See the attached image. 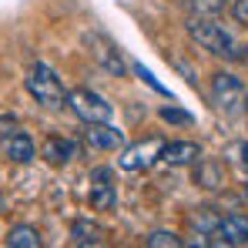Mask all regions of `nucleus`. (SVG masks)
<instances>
[{
	"mask_svg": "<svg viewBox=\"0 0 248 248\" xmlns=\"http://www.w3.org/2000/svg\"><path fill=\"white\" fill-rule=\"evenodd\" d=\"M245 111H248V104H245Z\"/></svg>",
	"mask_w": 248,
	"mask_h": 248,
	"instance_id": "nucleus-27",
	"label": "nucleus"
},
{
	"mask_svg": "<svg viewBox=\"0 0 248 248\" xmlns=\"http://www.w3.org/2000/svg\"><path fill=\"white\" fill-rule=\"evenodd\" d=\"M161 118L168 124H191V114H185V111H178V108H161Z\"/></svg>",
	"mask_w": 248,
	"mask_h": 248,
	"instance_id": "nucleus-20",
	"label": "nucleus"
},
{
	"mask_svg": "<svg viewBox=\"0 0 248 248\" xmlns=\"http://www.w3.org/2000/svg\"><path fill=\"white\" fill-rule=\"evenodd\" d=\"M67 108H71L84 124H104V121L114 118V108H111L101 94H94V91H87V87H78V91L67 94Z\"/></svg>",
	"mask_w": 248,
	"mask_h": 248,
	"instance_id": "nucleus-3",
	"label": "nucleus"
},
{
	"mask_svg": "<svg viewBox=\"0 0 248 248\" xmlns=\"http://www.w3.org/2000/svg\"><path fill=\"white\" fill-rule=\"evenodd\" d=\"M225 7V0H188V10L195 14V17H211V14H218Z\"/></svg>",
	"mask_w": 248,
	"mask_h": 248,
	"instance_id": "nucleus-17",
	"label": "nucleus"
},
{
	"mask_svg": "<svg viewBox=\"0 0 248 248\" xmlns=\"http://www.w3.org/2000/svg\"><path fill=\"white\" fill-rule=\"evenodd\" d=\"M232 14H235L238 24H248V0H235L232 3Z\"/></svg>",
	"mask_w": 248,
	"mask_h": 248,
	"instance_id": "nucleus-23",
	"label": "nucleus"
},
{
	"mask_svg": "<svg viewBox=\"0 0 248 248\" xmlns=\"http://www.w3.org/2000/svg\"><path fill=\"white\" fill-rule=\"evenodd\" d=\"M118 205V185H91V208L108 211Z\"/></svg>",
	"mask_w": 248,
	"mask_h": 248,
	"instance_id": "nucleus-14",
	"label": "nucleus"
},
{
	"mask_svg": "<svg viewBox=\"0 0 248 248\" xmlns=\"http://www.w3.org/2000/svg\"><path fill=\"white\" fill-rule=\"evenodd\" d=\"M74 238L78 242H97L101 238V232H97V225H91V221H74Z\"/></svg>",
	"mask_w": 248,
	"mask_h": 248,
	"instance_id": "nucleus-19",
	"label": "nucleus"
},
{
	"mask_svg": "<svg viewBox=\"0 0 248 248\" xmlns=\"http://www.w3.org/2000/svg\"><path fill=\"white\" fill-rule=\"evenodd\" d=\"M7 248H41V235L31 225H17L7 235Z\"/></svg>",
	"mask_w": 248,
	"mask_h": 248,
	"instance_id": "nucleus-13",
	"label": "nucleus"
},
{
	"mask_svg": "<svg viewBox=\"0 0 248 248\" xmlns=\"http://www.w3.org/2000/svg\"><path fill=\"white\" fill-rule=\"evenodd\" d=\"M44 158H47L50 165H67V161L74 158V141H67V138H61V134H50V138L44 141Z\"/></svg>",
	"mask_w": 248,
	"mask_h": 248,
	"instance_id": "nucleus-12",
	"label": "nucleus"
},
{
	"mask_svg": "<svg viewBox=\"0 0 248 248\" xmlns=\"http://www.w3.org/2000/svg\"><path fill=\"white\" fill-rule=\"evenodd\" d=\"M78 248H104V245H101V238H97V242H78Z\"/></svg>",
	"mask_w": 248,
	"mask_h": 248,
	"instance_id": "nucleus-25",
	"label": "nucleus"
},
{
	"mask_svg": "<svg viewBox=\"0 0 248 248\" xmlns=\"http://www.w3.org/2000/svg\"><path fill=\"white\" fill-rule=\"evenodd\" d=\"M215 232L225 235L232 245H242V242H248V218H245V215H238V211H232V215H225V218L218 221Z\"/></svg>",
	"mask_w": 248,
	"mask_h": 248,
	"instance_id": "nucleus-11",
	"label": "nucleus"
},
{
	"mask_svg": "<svg viewBox=\"0 0 248 248\" xmlns=\"http://www.w3.org/2000/svg\"><path fill=\"white\" fill-rule=\"evenodd\" d=\"M84 138H87V144L97 148V151H118V148H124V134L118 127H111L108 121L104 124H87Z\"/></svg>",
	"mask_w": 248,
	"mask_h": 248,
	"instance_id": "nucleus-7",
	"label": "nucleus"
},
{
	"mask_svg": "<svg viewBox=\"0 0 248 248\" xmlns=\"http://www.w3.org/2000/svg\"><path fill=\"white\" fill-rule=\"evenodd\" d=\"M202 158V148L195 141H171L161 148V161L171 168H181V165H195Z\"/></svg>",
	"mask_w": 248,
	"mask_h": 248,
	"instance_id": "nucleus-9",
	"label": "nucleus"
},
{
	"mask_svg": "<svg viewBox=\"0 0 248 248\" xmlns=\"http://www.w3.org/2000/svg\"><path fill=\"white\" fill-rule=\"evenodd\" d=\"M84 44H87V50H91V57L108 71V74H114V78H124V71H127V61H124L121 47L111 41V37H104V34H84Z\"/></svg>",
	"mask_w": 248,
	"mask_h": 248,
	"instance_id": "nucleus-4",
	"label": "nucleus"
},
{
	"mask_svg": "<svg viewBox=\"0 0 248 248\" xmlns=\"http://www.w3.org/2000/svg\"><path fill=\"white\" fill-rule=\"evenodd\" d=\"M3 155L10 161H17V165H27V161L37 158V144H34V138L27 131H14L10 138H3Z\"/></svg>",
	"mask_w": 248,
	"mask_h": 248,
	"instance_id": "nucleus-8",
	"label": "nucleus"
},
{
	"mask_svg": "<svg viewBox=\"0 0 248 248\" xmlns=\"http://www.w3.org/2000/svg\"><path fill=\"white\" fill-rule=\"evenodd\" d=\"M195 185L205 188V191H218V188L225 185V168H221V161H215V158H198V161H195Z\"/></svg>",
	"mask_w": 248,
	"mask_h": 248,
	"instance_id": "nucleus-10",
	"label": "nucleus"
},
{
	"mask_svg": "<svg viewBox=\"0 0 248 248\" xmlns=\"http://www.w3.org/2000/svg\"><path fill=\"white\" fill-rule=\"evenodd\" d=\"M17 131V114H0V138H10Z\"/></svg>",
	"mask_w": 248,
	"mask_h": 248,
	"instance_id": "nucleus-22",
	"label": "nucleus"
},
{
	"mask_svg": "<svg viewBox=\"0 0 248 248\" xmlns=\"http://www.w3.org/2000/svg\"><path fill=\"white\" fill-rule=\"evenodd\" d=\"M245 198H248V185H245Z\"/></svg>",
	"mask_w": 248,
	"mask_h": 248,
	"instance_id": "nucleus-26",
	"label": "nucleus"
},
{
	"mask_svg": "<svg viewBox=\"0 0 248 248\" xmlns=\"http://www.w3.org/2000/svg\"><path fill=\"white\" fill-rule=\"evenodd\" d=\"M188 37L198 44V47H205L208 54H218V57H238V47H235L232 34H228L221 24H211V20L195 17V20L188 24Z\"/></svg>",
	"mask_w": 248,
	"mask_h": 248,
	"instance_id": "nucleus-2",
	"label": "nucleus"
},
{
	"mask_svg": "<svg viewBox=\"0 0 248 248\" xmlns=\"http://www.w3.org/2000/svg\"><path fill=\"white\" fill-rule=\"evenodd\" d=\"M225 158L248 178V141H232V144L225 148Z\"/></svg>",
	"mask_w": 248,
	"mask_h": 248,
	"instance_id": "nucleus-15",
	"label": "nucleus"
},
{
	"mask_svg": "<svg viewBox=\"0 0 248 248\" xmlns=\"http://www.w3.org/2000/svg\"><path fill=\"white\" fill-rule=\"evenodd\" d=\"M144 248H181V238L174 235V232H151L148 238H144Z\"/></svg>",
	"mask_w": 248,
	"mask_h": 248,
	"instance_id": "nucleus-16",
	"label": "nucleus"
},
{
	"mask_svg": "<svg viewBox=\"0 0 248 248\" xmlns=\"http://www.w3.org/2000/svg\"><path fill=\"white\" fill-rule=\"evenodd\" d=\"M191 221H195V228H202V232H208V235H211V232L218 228V221H221V218H218V215H215L211 208H198Z\"/></svg>",
	"mask_w": 248,
	"mask_h": 248,
	"instance_id": "nucleus-18",
	"label": "nucleus"
},
{
	"mask_svg": "<svg viewBox=\"0 0 248 248\" xmlns=\"http://www.w3.org/2000/svg\"><path fill=\"white\" fill-rule=\"evenodd\" d=\"M205 238H208V248H235L225 235H218V232H211V235H205Z\"/></svg>",
	"mask_w": 248,
	"mask_h": 248,
	"instance_id": "nucleus-24",
	"label": "nucleus"
},
{
	"mask_svg": "<svg viewBox=\"0 0 248 248\" xmlns=\"http://www.w3.org/2000/svg\"><path fill=\"white\" fill-rule=\"evenodd\" d=\"M91 185H114V171L111 168H94L91 171Z\"/></svg>",
	"mask_w": 248,
	"mask_h": 248,
	"instance_id": "nucleus-21",
	"label": "nucleus"
},
{
	"mask_svg": "<svg viewBox=\"0 0 248 248\" xmlns=\"http://www.w3.org/2000/svg\"><path fill=\"white\" fill-rule=\"evenodd\" d=\"M24 84H27V94H31L37 104L50 108V111H57V108L67 104V91H64V84H61V78H57L47 64H34V67L27 71Z\"/></svg>",
	"mask_w": 248,
	"mask_h": 248,
	"instance_id": "nucleus-1",
	"label": "nucleus"
},
{
	"mask_svg": "<svg viewBox=\"0 0 248 248\" xmlns=\"http://www.w3.org/2000/svg\"><path fill=\"white\" fill-rule=\"evenodd\" d=\"M161 148H165V141L161 138H148V141H138V144H131V148H124L121 151V171H144V168H151L158 158H161Z\"/></svg>",
	"mask_w": 248,
	"mask_h": 248,
	"instance_id": "nucleus-5",
	"label": "nucleus"
},
{
	"mask_svg": "<svg viewBox=\"0 0 248 248\" xmlns=\"http://www.w3.org/2000/svg\"><path fill=\"white\" fill-rule=\"evenodd\" d=\"M211 97H215V104L225 111V114H232L242 101H245V84L238 81L235 74H215L211 78Z\"/></svg>",
	"mask_w": 248,
	"mask_h": 248,
	"instance_id": "nucleus-6",
	"label": "nucleus"
}]
</instances>
